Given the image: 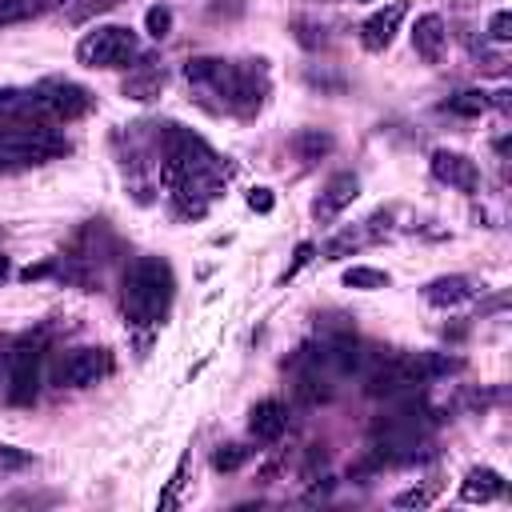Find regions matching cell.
Wrapping results in <instances>:
<instances>
[{"instance_id":"13","label":"cell","mask_w":512,"mask_h":512,"mask_svg":"<svg viewBox=\"0 0 512 512\" xmlns=\"http://www.w3.org/2000/svg\"><path fill=\"white\" fill-rule=\"evenodd\" d=\"M248 432L260 444H276L288 432V408L280 400H272V396L268 400H256L252 412H248Z\"/></svg>"},{"instance_id":"25","label":"cell","mask_w":512,"mask_h":512,"mask_svg":"<svg viewBox=\"0 0 512 512\" xmlns=\"http://www.w3.org/2000/svg\"><path fill=\"white\" fill-rule=\"evenodd\" d=\"M488 36L496 40V44H504L508 36H512V16L500 8V12H492V20H488Z\"/></svg>"},{"instance_id":"24","label":"cell","mask_w":512,"mask_h":512,"mask_svg":"<svg viewBox=\"0 0 512 512\" xmlns=\"http://www.w3.org/2000/svg\"><path fill=\"white\" fill-rule=\"evenodd\" d=\"M432 496H436V488L428 484V488H408V492H400L392 504H396V508H428Z\"/></svg>"},{"instance_id":"26","label":"cell","mask_w":512,"mask_h":512,"mask_svg":"<svg viewBox=\"0 0 512 512\" xmlns=\"http://www.w3.org/2000/svg\"><path fill=\"white\" fill-rule=\"evenodd\" d=\"M312 256H316V244H308V240H304V244H296V256H292V264L284 268V276H280V280L288 284V280H292V276H296V272H300V268H304Z\"/></svg>"},{"instance_id":"23","label":"cell","mask_w":512,"mask_h":512,"mask_svg":"<svg viewBox=\"0 0 512 512\" xmlns=\"http://www.w3.org/2000/svg\"><path fill=\"white\" fill-rule=\"evenodd\" d=\"M144 28H148V36H152V40H164V36L172 32V8L152 4V8L144 12Z\"/></svg>"},{"instance_id":"21","label":"cell","mask_w":512,"mask_h":512,"mask_svg":"<svg viewBox=\"0 0 512 512\" xmlns=\"http://www.w3.org/2000/svg\"><path fill=\"white\" fill-rule=\"evenodd\" d=\"M292 148L300 152V160H320L324 152H332V136L320 128H304V132H296Z\"/></svg>"},{"instance_id":"27","label":"cell","mask_w":512,"mask_h":512,"mask_svg":"<svg viewBox=\"0 0 512 512\" xmlns=\"http://www.w3.org/2000/svg\"><path fill=\"white\" fill-rule=\"evenodd\" d=\"M272 188H248V208L252 212H272Z\"/></svg>"},{"instance_id":"16","label":"cell","mask_w":512,"mask_h":512,"mask_svg":"<svg viewBox=\"0 0 512 512\" xmlns=\"http://www.w3.org/2000/svg\"><path fill=\"white\" fill-rule=\"evenodd\" d=\"M160 88H164V68H160L156 60H148V56L124 76V96H128V100H140V104H144V100L160 96Z\"/></svg>"},{"instance_id":"4","label":"cell","mask_w":512,"mask_h":512,"mask_svg":"<svg viewBox=\"0 0 512 512\" xmlns=\"http://www.w3.org/2000/svg\"><path fill=\"white\" fill-rule=\"evenodd\" d=\"M64 152L52 124H0V172H24Z\"/></svg>"},{"instance_id":"14","label":"cell","mask_w":512,"mask_h":512,"mask_svg":"<svg viewBox=\"0 0 512 512\" xmlns=\"http://www.w3.org/2000/svg\"><path fill=\"white\" fill-rule=\"evenodd\" d=\"M504 492H508V480H504L496 468H488V464L468 468L464 480H460V500H464V504H492V500H500Z\"/></svg>"},{"instance_id":"6","label":"cell","mask_w":512,"mask_h":512,"mask_svg":"<svg viewBox=\"0 0 512 512\" xmlns=\"http://www.w3.org/2000/svg\"><path fill=\"white\" fill-rule=\"evenodd\" d=\"M136 56H140V40L124 24H92L76 44V60L84 68H128V60Z\"/></svg>"},{"instance_id":"9","label":"cell","mask_w":512,"mask_h":512,"mask_svg":"<svg viewBox=\"0 0 512 512\" xmlns=\"http://www.w3.org/2000/svg\"><path fill=\"white\" fill-rule=\"evenodd\" d=\"M404 16H408V0H392V4L376 8L372 16H364V24H360V48L364 52H384L396 40Z\"/></svg>"},{"instance_id":"2","label":"cell","mask_w":512,"mask_h":512,"mask_svg":"<svg viewBox=\"0 0 512 512\" xmlns=\"http://www.w3.org/2000/svg\"><path fill=\"white\" fill-rule=\"evenodd\" d=\"M192 100L212 116H256L268 100V64L264 60H216L196 56L184 64Z\"/></svg>"},{"instance_id":"10","label":"cell","mask_w":512,"mask_h":512,"mask_svg":"<svg viewBox=\"0 0 512 512\" xmlns=\"http://www.w3.org/2000/svg\"><path fill=\"white\" fill-rule=\"evenodd\" d=\"M428 168H432V176H436L440 184H448V188H456V192H480V168H476V160L464 156V152L436 148L432 160H428Z\"/></svg>"},{"instance_id":"18","label":"cell","mask_w":512,"mask_h":512,"mask_svg":"<svg viewBox=\"0 0 512 512\" xmlns=\"http://www.w3.org/2000/svg\"><path fill=\"white\" fill-rule=\"evenodd\" d=\"M392 276L384 268H372V264H352L344 272V288H360V292H376V288H388Z\"/></svg>"},{"instance_id":"29","label":"cell","mask_w":512,"mask_h":512,"mask_svg":"<svg viewBox=\"0 0 512 512\" xmlns=\"http://www.w3.org/2000/svg\"><path fill=\"white\" fill-rule=\"evenodd\" d=\"M0 276H8V260L4 256H0Z\"/></svg>"},{"instance_id":"3","label":"cell","mask_w":512,"mask_h":512,"mask_svg":"<svg viewBox=\"0 0 512 512\" xmlns=\"http://www.w3.org/2000/svg\"><path fill=\"white\" fill-rule=\"evenodd\" d=\"M172 296H176V276H172L168 260L140 256V260L128 264L124 284H120V308H124V320L132 328L160 324L168 316V308H172Z\"/></svg>"},{"instance_id":"7","label":"cell","mask_w":512,"mask_h":512,"mask_svg":"<svg viewBox=\"0 0 512 512\" xmlns=\"http://www.w3.org/2000/svg\"><path fill=\"white\" fill-rule=\"evenodd\" d=\"M32 96H36V108H40L44 124H52V128L56 124H68V120H76V116H84L92 108V92L80 88L68 76H44V80H36L32 84Z\"/></svg>"},{"instance_id":"5","label":"cell","mask_w":512,"mask_h":512,"mask_svg":"<svg viewBox=\"0 0 512 512\" xmlns=\"http://www.w3.org/2000/svg\"><path fill=\"white\" fill-rule=\"evenodd\" d=\"M44 360L48 340L44 336H20L8 344V368H4V400L12 408H28L40 396L44 384Z\"/></svg>"},{"instance_id":"8","label":"cell","mask_w":512,"mask_h":512,"mask_svg":"<svg viewBox=\"0 0 512 512\" xmlns=\"http://www.w3.org/2000/svg\"><path fill=\"white\" fill-rule=\"evenodd\" d=\"M112 372V352L108 348H68L52 364V384L56 388H92Z\"/></svg>"},{"instance_id":"11","label":"cell","mask_w":512,"mask_h":512,"mask_svg":"<svg viewBox=\"0 0 512 512\" xmlns=\"http://www.w3.org/2000/svg\"><path fill=\"white\" fill-rule=\"evenodd\" d=\"M356 196H360V180H356V172H332V176L324 180L320 196L312 200V220H316V224H332Z\"/></svg>"},{"instance_id":"22","label":"cell","mask_w":512,"mask_h":512,"mask_svg":"<svg viewBox=\"0 0 512 512\" xmlns=\"http://www.w3.org/2000/svg\"><path fill=\"white\" fill-rule=\"evenodd\" d=\"M248 456H252V448H244V444H220V448L212 452V468H216V472H236Z\"/></svg>"},{"instance_id":"19","label":"cell","mask_w":512,"mask_h":512,"mask_svg":"<svg viewBox=\"0 0 512 512\" xmlns=\"http://www.w3.org/2000/svg\"><path fill=\"white\" fill-rule=\"evenodd\" d=\"M52 8V0H0V24H24Z\"/></svg>"},{"instance_id":"1","label":"cell","mask_w":512,"mask_h":512,"mask_svg":"<svg viewBox=\"0 0 512 512\" xmlns=\"http://www.w3.org/2000/svg\"><path fill=\"white\" fill-rule=\"evenodd\" d=\"M160 184L172 200V212L184 220H200L208 204L228 188V160L192 128L160 124Z\"/></svg>"},{"instance_id":"17","label":"cell","mask_w":512,"mask_h":512,"mask_svg":"<svg viewBox=\"0 0 512 512\" xmlns=\"http://www.w3.org/2000/svg\"><path fill=\"white\" fill-rule=\"evenodd\" d=\"M488 108H492V96L480 92V88H464V92H456V96L444 100V112H456V116H480Z\"/></svg>"},{"instance_id":"15","label":"cell","mask_w":512,"mask_h":512,"mask_svg":"<svg viewBox=\"0 0 512 512\" xmlns=\"http://www.w3.org/2000/svg\"><path fill=\"white\" fill-rule=\"evenodd\" d=\"M444 44H448V24L436 16V12H424L416 16V28H412V48L420 60L436 64L444 56Z\"/></svg>"},{"instance_id":"20","label":"cell","mask_w":512,"mask_h":512,"mask_svg":"<svg viewBox=\"0 0 512 512\" xmlns=\"http://www.w3.org/2000/svg\"><path fill=\"white\" fill-rule=\"evenodd\" d=\"M188 468H192V452H184V456L176 460V472L168 476V488L156 496V508H160V512H168V508L180 504V492H184V484H188Z\"/></svg>"},{"instance_id":"12","label":"cell","mask_w":512,"mask_h":512,"mask_svg":"<svg viewBox=\"0 0 512 512\" xmlns=\"http://www.w3.org/2000/svg\"><path fill=\"white\" fill-rule=\"evenodd\" d=\"M420 292H424V300H428L432 308H460V304H468V300L480 296V284H476L472 276L452 272V276H436V280H428Z\"/></svg>"},{"instance_id":"28","label":"cell","mask_w":512,"mask_h":512,"mask_svg":"<svg viewBox=\"0 0 512 512\" xmlns=\"http://www.w3.org/2000/svg\"><path fill=\"white\" fill-rule=\"evenodd\" d=\"M8 344L12 340H0V384H4V368H8Z\"/></svg>"}]
</instances>
